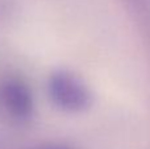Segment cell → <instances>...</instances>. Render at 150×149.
<instances>
[{"instance_id": "2", "label": "cell", "mask_w": 150, "mask_h": 149, "mask_svg": "<svg viewBox=\"0 0 150 149\" xmlns=\"http://www.w3.org/2000/svg\"><path fill=\"white\" fill-rule=\"evenodd\" d=\"M0 100L7 112L16 119L23 120L33 114V94L23 79H7L0 87Z\"/></svg>"}, {"instance_id": "3", "label": "cell", "mask_w": 150, "mask_h": 149, "mask_svg": "<svg viewBox=\"0 0 150 149\" xmlns=\"http://www.w3.org/2000/svg\"><path fill=\"white\" fill-rule=\"evenodd\" d=\"M41 149H71V148L65 147V145H47V147L41 148Z\"/></svg>"}, {"instance_id": "1", "label": "cell", "mask_w": 150, "mask_h": 149, "mask_svg": "<svg viewBox=\"0 0 150 149\" xmlns=\"http://www.w3.org/2000/svg\"><path fill=\"white\" fill-rule=\"evenodd\" d=\"M47 90L52 100L61 110L80 112L91 104V92L86 82L76 74L58 70L49 78Z\"/></svg>"}]
</instances>
